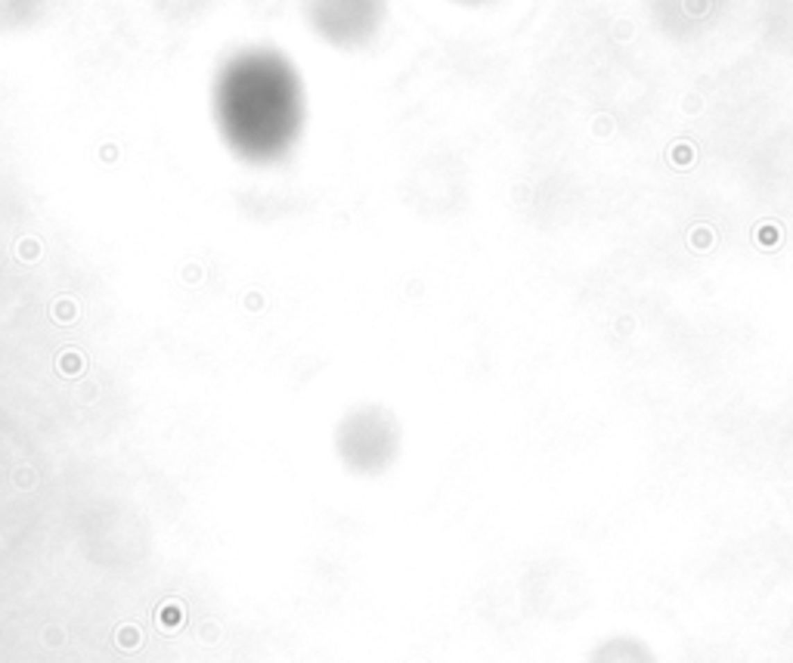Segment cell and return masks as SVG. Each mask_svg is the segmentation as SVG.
Segmentation results:
<instances>
[{"mask_svg":"<svg viewBox=\"0 0 793 663\" xmlns=\"http://www.w3.org/2000/svg\"><path fill=\"white\" fill-rule=\"evenodd\" d=\"M319 6H338V16L325 19V28L332 31L329 37H363L366 31L375 25L378 10L382 3L378 0H319Z\"/></svg>","mask_w":793,"mask_h":663,"instance_id":"7a4b0ae2","label":"cell"},{"mask_svg":"<svg viewBox=\"0 0 793 663\" xmlns=\"http://www.w3.org/2000/svg\"><path fill=\"white\" fill-rule=\"evenodd\" d=\"M217 115L236 152L255 162L279 158L301 130V81L276 53H245L221 78Z\"/></svg>","mask_w":793,"mask_h":663,"instance_id":"6da1fadb","label":"cell"}]
</instances>
